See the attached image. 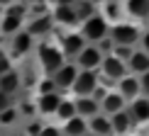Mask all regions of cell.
I'll return each instance as SVG.
<instances>
[{"mask_svg": "<svg viewBox=\"0 0 149 136\" xmlns=\"http://www.w3.org/2000/svg\"><path fill=\"white\" fill-rule=\"evenodd\" d=\"M81 34H83V39L98 44V41H103L105 36H110V24H108V20H105L103 15H93V17H88V20L83 22Z\"/></svg>", "mask_w": 149, "mask_h": 136, "instance_id": "6da1fadb", "label": "cell"}, {"mask_svg": "<svg viewBox=\"0 0 149 136\" xmlns=\"http://www.w3.org/2000/svg\"><path fill=\"white\" fill-rule=\"evenodd\" d=\"M110 39L115 41V46H134V41H139L142 34L134 24L117 22L115 27H110Z\"/></svg>", "mask_w": 149, "mask_h": 136, "instance_id": "7a4b0ae2", "label": "cell"}, {"mask_svg": "<svg viewBox=\"0 0 149 136\" xmlns=\"http://www.w3.org/2000/svg\"><path fill=\"white\" fill-rule=\"evenodd\" d=\"M39 61H42V66L47 68V71H52V73H56L61 66H64V51L56 46H49V44H42L39 46Z\"/></svg>", "mask_w": 149, "mask_h": 136, "instance_id": "3957f363", "label": "cell"}, {"mask_svg": "<svg viewBox=\"0 0 149 136\" xmlns=\"http://www.w3.org/2000/svg\"><path fill=\"white\" fill-rule=\"evenodd\" d=\"M100 71H103V76L105 78H110V80H122L127 76V63L125 61H120L117 56H113V54H110V56H105L103 58V63H100Z\"/></svg>", "mask_w": 149, "mask_h": 136, "instance_id": "277c9868", "label": "cell"}, {"mask_svg": "<svg viewBox=\"0 0 149 136\" xmlns=\"http://www.w3.org/2000/svg\"><path fill=\"white\" fill-rule=\"evenodd\" d=\"M98 88V76L95 71H81L76 83H73V92H76L78 97H91L93 92Z\"/></svg>", "mask_w": 149, "mask_h": 136, "instance_id": "5b68a950", "label": "cell"}, {"mask_svg": "<svg viewBox=\"0 0 149 136\" xmlns=\"http://www.w3.org/2000/svg\"><path fill=\"white\" fill-rule=\"evenodd\" d=\"M117 92H120L125 100H137L139 92H142V83H139V76H132V73H127L122 80H117Z\"/></svg>", "mask_w": 149, "mask_h": 136, "instance_id": "8992f818", "label": "cell"}, {"mask_svg": "<svg viewBox=\"0 0 149 136\" xmlns=\"http://www.w3.org/2000/svg\"><path fill=\"white\" fill-rule=\"evenodd\" d=\"M103 51L98 46H86L83 51L78 54V68H83V71H93V68H98L103 63Z\"/></svg>", "mask_w": 149, "mask_h": 136, "instance_id": "52a82bcc", "label": "cell"}, {"mask_svg": "<svg viewBox=\"0 0 149 136\" xmlns=\"http://www.w3.org/2000/svg\"><path fill=\"white\" fill-rule=\"evenodd\" d=\"M125 104H127V100L115 90V92H108V95L100 100V109H103V114L113 117V114H117V112H122V109H127Z\"/></svg>", "mask_w": 149, "mask_h": 136, "instance_id": "ba28073f", "label": "cell"}, {"mask_svg": "<svg viewBox=\"0 0 149 136\" xmlns=\"http://www.w3.org/2000/svg\"><path fill=\"white\" fill-rule=\"evenodd\" d=\"M127 112L132 114L134 124H144V122H149V97H147V95H139L137 100L130 102Z\"/></svg>", "mask_w": 149, "mask_h": 136, "instance_id": "9c48e42d", "label": "cell"}, {"mask_svg": "<svg viewBox=\"0 0 149 136\" xmlns=\"http://www.w3.org/2000/svg\"><path fill=\"white\" fill-rule=\"evenodd\" d=\"M78 73H81V71H78L73 63H64L56 73H54V83H56V88H73Z\"/></svg>", "mask_w": 149, "mask_h": 136, "instance_id": "30bf717a", "label": "cell"}, {"mask_svg": "<svg viewBox=\"0 0 149 136\" xmlns=\"http://www.w3.org/2000/svg\"><path fill=\"white\" fill-rule=\"evenodd\" d=\"M83 49H86L83 34H66L64 41H61V51H64L66 56H78Z\"/></svg>", "mask_w": 149, "mask_h": 136, "instance_id": "8fae6325", "label": "cell"}, {"mask_svg": "<svg viewBox=\"0 0 149 136\" xmlns=\"http://www.w3.org/2000/svg\"><path fill=\"white\" fill-rule=\"evenodd\" d=\"M76 112L83 119H93L95 114H100V102L93 97H78L76 100Z\"/></svg>", "mask_w": 149, "mask_h": 136, "instance_id": "7c38bea8", "label": "cell"}, {"mask_svg": "<svg viewBox=\"0 0 149 136\" xmlns=\"http://www.w3.org/2000/svg\"><path fill=\"white\" fill-rule=\"evenodd\" d=\"M110 122H113V134H120V136L130 134V129H132V124H134L132 114H130L127 109H122V112L113 114V117H110Z\"/></svg>", "mask_w": 149, "mask_h": 136, "instance_id": "4fadbf2b", "label": "cell"}, {"mask_svg": "<svg viewBox=\"0 0 149 136\" xmlns=\"http://www.w3.org/2000/svg\"><path fill=\"white\" fill-rule=\"evenodd\" d=\"M91 134H95V136H113V122H110V117L108 114H95L91 119Z\"/></svg>", "mask_w": 149, "mask_h": 136, "instance_id": "5bb4252c", "label": "cell"}, {"mask_svg": "<svg viewBox=\"0 0 149 136\" xmlns=\"http://www.w3.org/2000/svg\"><path fill=\"white\" fill-rule=\"evenodd\" d=\"M127 68L132 71V76H144V73H149V54L147 51H134L132 58L127 61Z\"/></svg>", "mask_w": 149, "mask_h": 136, "instance_id": "9a60e30c", "label": "cell"}, {"mask_svg": "<svg viewBox=\"0 0 149 136\" xmlns=\"http://www.w3.org/2000/svg\"><path fill=\"white\" fill-rule=\"evenodd\" d=\"M125 10L127 15L144 20V17H149V0H125Z\"/></svg>", "mask_w": 149, "mask_h": 136, "instance_id": "2e32d148", "label": "cell"}, {"mask_svg": "<svg viewBox=\"0 0 149 136\" xmlns=\"http://www.w3.org/2000/svg\"><path fill=\"white\" fill-rule=\"evenodd\" d=\"M54 20L61 22V24H76L78 22L76 8H73V5H59L56 12H54Z\"/></svg>", "mask_w": 149, "mask_h": 136, "instance_id": "e0dca14e", "label": "cell"}, {"mask_svg": "<svg viewBox=\"0 0 149 136\" xmlns=\"http://www.w3.org/2000/svg\"><path fill=\"white\" fill-rule=\"evenodd\" d=\"M59 104H61L59 92H49V95H42V97H39V109H42L44 114L56 112V109H59Z\"/></svg>", "mask_w": 149, "mask_h": 136, "instance_id": "ac0fdd59", "label": "cell"}, {"mask_svg": "<svg viewBox=\"0 0 149 136\" xmlns=\"http://www.w3.org/2000/svg\"><path fill=\"white\" fill-rule=\"evenodd\" d=\"M88 134V124L83 117H73L66 122V136H86Z\"/></svg>", "mask_w": 149, "mask_h": 136, "instance_id": "d6986e66", "label": "cell"}, {"mask_svg": "<svg viewBox=\"0 0 149 136\" xmlns=\"http://www.w3.org/2000/svg\"><path fill=\"white\" fill-rule=\"evenodd\" d=\"M27 32H29V34H47V32H52V17L39 15L34 22H29Z\"/></svg>", "mask_w": 149, "mask_h": 136, "instance_id": "ffe728a7", "label": "cell"}, {"mask_svg": "<svg viewBox=\"0 0 149 136\" xmlns=\"http://www.w3.org/2000/svg\"><path fill=\"white\" fill-rule=\"evenodd\" d=\"M29 46H32V34H29V32H20L15 36L12 51H15V56H22L24 51H29Z\"/></svg>", "mask_w": 149, "mask_h": 136, "instance_id": "44dd1931", "label": "cell"}, {"mask_svg": "<svg viewBox=\"0 0 149 136\" xmlns=\"http://www.w3.org/2000/svg\"><path fill=\"white\" fill-rule=\"evenodd\" d=\"M17 85H20V78H17L15 71H10V73H5V76H0V92L10 95L12 90H17Z\"/></svg>", "mask_w": 149, "mask_h": 136, "instance_id": "7402d4cb", "label": "cell"}, {"mask_svg": "<svg viewBox=\"0 0 149 136\" xmlns=\"http://www.w3.org/2000/svg\"><path fill=\"white\" fill-rule=\"evenodd\" d=\"M56 114H59L64 122L73 119V117H78V112H76V102H71V100H61L59 109H56Z\"/></svg>", "mask_w": 149, "mask_h": 136, "instance_id": "603a6c76", "label": "cell"}, {"mask_svg": "<svg viewBox=\"0 0 149 136\" xmlns=\"http://www.w3.org/2000/svg\"><path fill=\"white\" fill-rule=\"evenodd\" d=\"M76 8V15H78V20H88V17H93L95 12H93V3H78V5H73Z\"/></svg>", "mask_w": 149, "mask_h": 136, "instance_id": "cb8c5ba5", "label": "cell"}, {"mask_svg": "<svg viewBox=\"0 0 149 136\" xmlns=\"http://www.w3.org/2000/svg\"><path fill=\"white\" fill-rule=\"evenodd\" d=\"M20 22H22V17H17V15H5L3 32H15V29L20 27Z\"/></svg>", "mask_w": 149, "mask_h": 136, "instance_id": "d4e9b609", "label": "cell"}, {"mask_svg": "<svg viewBox=\"0 0 149 136\" xmlns=\"http://www.w3.org/2000/svg\"><path fill=\"white\" fill-rule=\"evenodd\" d=\"M132 54H134L132 46H115V49H113V56H117L120 61H125V63L132 58Z\"/></svg>", "mask_w": 149, "mask_h": 136, "instance_id": "484cf974", "label": "cell"}, {"mask_svg": "<svg viewBox=\"0 0 149 136\" xmlns=\"http://www.w3.org/2000/svg\"><path fill=\"white\" fill-rule=\"evenodd\" d=\"M39 90H42V95H49V92H56V83H54V78H47V80H42Z\"/></svg>", "mask_w": 149, "mask_h": 136, "instance_id": "4316f807", "label": "cell"}, {"mask_svg": "<svg viewBox=\"0 0 149 136\" xmlns=\"http://www.w3.org/2000/svg\"><path fill=\"white\" fill-rule=\"evenodd\" d=\"M105 10H108V17H105V20H115V17L120 15V5H117V3H108Z\"/></svg>", "mask_w": 149, "mask_h": 136, "instance_id": "83f0119b", "label": "cell"}, {"mask_svg": "<svg viewBox=\"0 0 149 136\" xmlns=\"http://www.w3.org/2000/svg\"><path fill=\"white\" fill-rule=\"evenodd\" d=\"M5 73H10V61L3 54V49H0V76H5Z\"/></svg>", "mask_w": 149, "mask_h": 136, "instance_id": "f1b7e54d", "label": "cell"}, {"mask_svg": "<svg viewBox=\"0 0 149 136\" xmlns=\"http://www.w3.org/2000/svg\"><path fill=\"white\" fill-rule=\"evenodd\" d=\"M12 119H15V112H12L10 107H8V109H3V112H0V124H10Z\"/></svg>", "mask_w": 149, "mask_h": 136, "instance_id": "f546056e", "label": "cell"}, {"mask_svg": "<svg viewBox=\"0 0 149 136\" xmlns=\"http://www.w3.org/2000/svg\"><path fill=\"white\" fill-rule=\"evenodd\" d=\"M98 49H100V51H110V49H115V41L110 39V36H105L103 41H98Z\"/></svg>", "mask_w": 149, "mask_h": 136, "instance_id": "4dcf8cb0", "label": "cell"}, {"mask_svg": "<svg viewBox=\"0 0 149 136\" xmlns=\"http://www.w3.org/2000/svg\"><path fill=\"white\" fill-rule=\"evenodd\" d=\"M8 15H17V17H24V5H12V8H8Z\"/></svg>", "mask_w": 149, "mask_h": 136, "instance_id": "1f68e13d", "label": "cell"}, {"mask_svg": "<svg viewBox=\"0 0 149 136\" xmlns=\"http://www.w3.org/2000/svg\"><path fill=\"white\" fill-rule=\"evenodd\" d=\"M39 136H61V131H59L56 126H44V129H42V134H39Z\"/></svg>", "mask_w": 149, "mask_h": 136, "instance_id": "d6a6232c", "label": "cell"}, {"mask_svg": "<svg viewBox=\"0 0 149 136\" xmlns=\"http://www.w3.org/2000/svg\"><path fill=\"white\" fill-rule=\"evenodd\" d=\"M139 83H142V92L149 97V73H144V76H139Z\"/></svg>", "mask_w": 149, "mask_h": 136, "instance_id": "836d02e7", "label": "cell"}, {"mask_svg": "<svg viewBox=\"0 0 149 136\" xmlns=\"http://www.w3.org/2000/svg\"><path fill=\"white\" fill-rule=\"evenodd\" d=\"M142 51H147V54H149V29L142 34Z\"/></svg>", "mask_w": 149, "mask_h": 136, "instance_id": "e575fe53", "label": "cell"}, {"mask_svg": "<svg viewBox=\"0 0 149 136\" xmlns=\"http://www.w3.org/2000/svg\"><path fill=\"white\" fill-rule=\"evenodd\" d=\"M42 129H44V126H42V124H37V122H34V124L29 126V134H32V136H39V134H42Z\"/></svg>", "mask_w": 149, "mask_h": 136, "instance_id": "d590c367", "label": "cell"}, {"mask_svg": "<svg viewBox=\"0 0 149 136\" xmlns=\"http://www.w3.org/2000/svg\"><path fill=\"white\" fill-rule=\"evenodd\" d=\"M3 109H8V95L0 92V112H3Z\"/></svg>", "mask_w": 149, "mask_h": 136, "instance_id": "8d00e7d4", "label": "cell"}, {"mask_svg": "<svg viewBox=\"0 0 149 136\" xmlns=\"http://www.w3.org/2000/svg\"><path fill=\"white\" fill-rule=\"evenodd\" d=\"M52 3H56V8H59V5H73V0H52Z\"/></svg>", "mask_w": 149, "mask_h": 136, "instance_id": "74e56055", "label": "cell"}, {"mask_svg": "<svg viewBox=\"0 0 149 136\" xmlns=\"http://www.w3.org/2000/svg\"><path fill=\"white\" fill-rule=\"evenodd\" d=\"M32 3H34V5H42V3H47V0H32Z\"/></svg>", "mask_w": 149, "mask_h": 136, "instance_id": "f35d334b", "label": "cell"}, {"mask_svg": "<svg viewBox=\"0 0 149 136\" xmlns=\"http://www.w3.org/2000/svg\"><path fill=\"white\" fill-rule=\"evenodd\" d=\"M93 3H105V0H93Z\"/></svg>", "mask_w": 149, "mask_h": 136, "instance_id": "ab89813d", "label": "cell"}, {"mask_svg": "<svg viewBox=\"0 0 149 136\" xmlns=\"http://www.w3.org/2000/svg\"><path fill=\"white\" fill-rule=\"evenodd\" d=\"M86 136H95V134H86Z\"/></svg>", "mask_w": 149, "mask_h": 136, "instance_id": "60d3db41", "label": "cell"}, {"mask_svg": "<svg viewBox=\"0 0 149 136\" xmlns=\"http://www.w3.org/2000/svg\"><path fill=\"white\" fill-rule=\"evenodd\" d=\"M125 136H132V134H125Z\"/></svg>", "mask_w": 149, "mask_h": 136, "instance_id": "b9f144b4", "label": "cell"}, {"mask_svg": "<svg viewBox=\"0 0 149 136\" xmlns=\"http://www.w3.org/2000/svg\"><path fill=\"white\" fill-rule=\"evenodd\" d=\"M147 20H149V17H147Z\"/></svg>", "mask_w": 149, "mask_h": 136, "instance_id": "7bdbcfd3", "label": "cell"}]
</instances>
